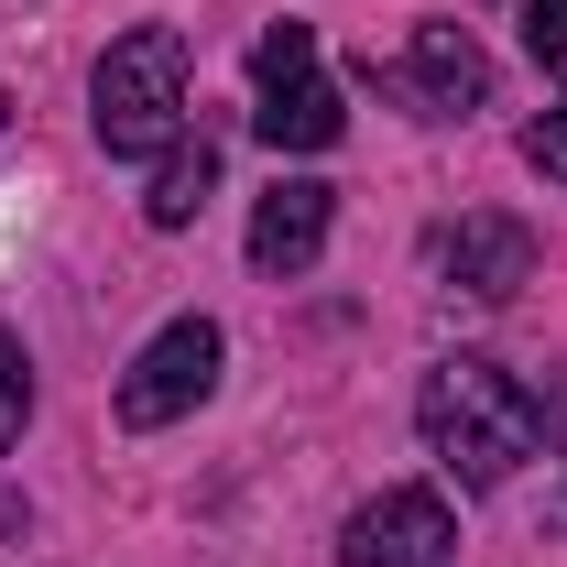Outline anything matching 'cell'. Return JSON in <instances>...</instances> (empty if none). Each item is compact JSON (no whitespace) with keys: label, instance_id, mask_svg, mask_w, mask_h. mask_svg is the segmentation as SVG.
<instances>
[{"label":"cell","instance_id":"obj_1","mask_svg":"<svg viewBox=\"0 0 567 567\" xmlns=\"http://www.w3.org/2000/svg\"><path fill=\"white\" fill-rule=\"evenodd\" d=\"M415 425H425V447H436V470H447L458 492H502V481L535 458L546 404H535L513 371H492V360H436L425 393H415Z\"/></svg>","mask_w":567,"mask_h":567},{"label":"cell","instance_id":"obj_2","mask_svg":"<svg viewBox=\"0 0 567 567\" xmlns=\"http://www.w3.org/2000/svg\"><path fill=\"white\" fill-rule=\"evenodd\" d=\"M87 132H99V153H175L186 142V33L175 22H132L99 55Z\"/></svg>","mask_w":567,"mask_h":567},{"label":"cell","instance_id":"obj_3","mask_svg":"<svg viewBox=\"0 0 567 567\" xmlns=\"http://www.w3.org/2000/svg\"><path fill=\"white\" fill-rule=\"evenodd\" d=\"M251 132L274 142V153H328V142L350 132V110H339V87L317 66V33L306 22H274L251 44Z\"/></svg>","mask_w":567,"mask_h":567},{"label":"cell","instance_id":"obj_4","mask_svg":"<svg viewBox=\"0 0 567 567\" xmlns=\"http://www.w3.org/2000/svg\"><path fill=\"white\" fill-rule=\"evenodd\" d=\"M218 360H229V339H218V317H175V328H153L142 339V360L121 371V425L132 436H153V425H175V415H197L218 393Z\"/></svg>","mask_w":567,"mask_h":567},{"label":"cell","instance_id":"obj_5","mask_svg":"<svg viewBox=\"0 0 567 567\" xmlns=\"http://www.w3.org/2000/svg\"><path fill=\"white\" fill-rule=\"evenodd\" d=\"M339 567H458V513H447V492H425V481L371 492L339 524Z\"/></svg>","mask_w":567,"mask_h":567},{"label":"cell","instance_id":"obj_6","mask_svg":"<svg viewBox=\"0 0 567 567\" xmlns=\"http://www.w3.org/2000/svg\"><path fill=\"white\" fill-rule=\"evenodd\" d=\"M382 87H393L415 121H470V110H492V55H481L470 22H415L404 66H382Z\"/></svg>","mask_w":567,"mask_h":567},{"label":"cell","instance_id":"obj_7","mask_svg":"<svg viewBox=\"0 0 567 567\" xmlns=\"http://www.w3.org/2000/svg\"><path fill=\"white\" fill-rule=\"evenodd\" d=\"M436 274L458 284V295H481V306H513L535 284V229L481 208V218H458V229H436Z\"/></svg>","mask_w":567,"mask_h":567},{"label":"cell","instance_id":"obj_8","mask_svg":"<svg viewBox=\"0 0 567 567\" xmlns=\"http://www.w3.org/2000/svg\"><path fill=\"white\" fill-rule=\"evenodd\" d=\"M328 229H339V186L284 175L274 197L251 208V274H306V262L328 251Z\"/></svg>","mask_w":567,"mask_h":567},{"label":"cell","instance_id":"obj_9","mask_svg":"<svg viewBox=\"0 0 567 567\" xmlns=\"http://www.w3.org/2000/svg\"><path fill=\"white\" fill-rule=\"evenodd\" d=\"M208 186H218V153H208V132H197V142H175V153L153 164V186H142V218H153V229H186V218L208 208Z\"/></svg>","mask_w":567,"mask_h":567},{"label":"cell","instance_id":"obj_10","mask_svg":"<svg viewBox=\"0 0 567 567\" xmlns=\"http://www.w3.org/2000/svg\"><path fill=\"white\" fill-rule=\"evenodd\" d=\"M22 415H33V360H22L11 328H0V458L22 447Z\"/></svg>","mask_w":567,"mask_h":567},{"label":"cell","instance_id":"obj_11","mask_svg":"<svg viewBox=\"0 0 567 567\" xmlns=\"http://www.w3.org/2000/svg\"><path fill=\"white\" fill-rule=\"evenodd\" d=\"M524 55L546 76H567V0H524Z\"/></svg>","mask_w":567,"mask_h":567},{"label":"cell","instance_id":"obj_12","mask_svg":"<svg viewBox=\"0 0 567 567\" xmlns=\"http://www.w3.org/2000/svg\"><path fill=\"white\" fill-rule=\"evenodd\" d=\"M524 164H535L546 186H567V110H546V121L524 132Z\"/></svg>","mask_w":567,"mask_h":567},{"label":"cell","instance_id":"obj_13","mask_svg":"<svg viewBox=\"0 0 567 567\" xmlns=\"http://www.w3.org/2000/svg\"><path fill=\"white\" fill-rule=\"evenodd\" d=\"M557 513H567V502H557Z\"/></svg>","mask_w":567,"mask_h":567}]
</instances>
